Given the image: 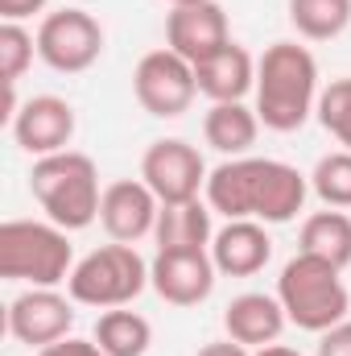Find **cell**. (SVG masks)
<instances>
[{
	"instance_id": "obj_1",
	"label": "cell",
	"mask_w": 351,
	"mask_h": 356,
	"mask_svg": "<svg viewBox=\"0 0 351 356\" xmlns=\"http://www.w3.org/2000/svg\"><path fill=\"white\" fill-rule=\"evenodd\" d=\"M310 178L277 158H223L203 199L223 220H261V224H289L306 207Z\"/></svg>"
},
{
	"instance_id": "obj_2",
	"label": "cell",
	"mask_w": 351,
	"mask_h": 356,
	"mask_svg": "<svg viewBox=\"0 0 351 356\" xmlns=\"http://www.w3.org/2000/svg\"><path fill=\"white\" fill-rule=\"evenodd\" d=\"M257 116L273 133H298L318 108V63L298 42H273L257 58Z\"/></svg>"
},
{
	"instance_id": "obj_3",
	"label": "cell",
	"mask_w": 351,
	"mask_h": 356,
	"mask_svg": "<svg viewBox=\"0 0 351 356\" xmlns=\"http://www.w3.org/2000/svg\"><path fill=\"white\" fill-rule=\"evenodd\" d=\"M29 195L37 199V207L46 211V220H54L67 232H83L99 220V170L87 154L79 149H62L50 158H33L29 170Z\"/></svg>"
},
{
	"instance_id": "obj_4",
	"label": "cell",
	"mask_w": 351,
	"mask_h": 356,
	"mask_svg": "<svg viewBox=\"0 0 351 356\" xmlns=\"http://www.w3.org/2000/svg\"><path fill=\"white\" fill-rule=\"evenodd\" d=\"M285 307V319L302 332H331L335 323H343L351 311V294L343 286V269H335L331 261H318L310 253H298L289 257L281 277H277V290H273Z\"/></svg>"
},
{
	"instance_id": "obj_5",
	"label": "cell",
	"mask_w": 351,
	"mask_h": 356,
	"mask_svg": "<svg viewBox=\"0 0 351 356\" xmlns=\"http://www.w3.org/2000/svg\"><path fill=\"white\" fill-rule=\"evenodd\" d=\"M75 269L71 232L54 220H4L0 224V277L25 286H62Z\"/></svg>"
},
{
	"instance_id": "obj_6",
	"label": "cell",
	"mask_w": 351,
	"mask_h": 356,
	"mask_svg": "<svg viewBox=\"0 0 351 356\" xmlns=\"http://www.w3.org/2000/svg\"><path fill=\"white\" fill-rule=\"evenodd\" d=\"M149 286V261L132 249V245H99L87 257H79L71 277H67V294L79 307L95 311H112V307H128L145 294Z\"/></svg>"
},
{
	"instance_id": "obj_7",
	"label": "cell",
	"mask_w": 351,
	"mask_h": 356,
	"mask_svg": "<svg viewBox=\"0 0 351 356\" xmlns=\"http://www.w3.org/2000/svg\"><path fill=\"white\" fill-rule=\"evenodd\" d=\"M103 54V25L87 8H54L37 25V58L58 75H83Z\"/></svg>"
},
{
	"instance_id": "obj_8",
	"label": "cell",
	"mask_w": 351,
	"mask_h": 356,
	"mask_svg": "<svg viewBox=\"0 0 351 356\" xmlns=\"http://www.w3.org/2000/svg\"><path fill=\"white\" fill-rule=\"evenodd\" d=\"M132 95L137 104L157 116V120H178L182 112H190L194 95H198V79H194V63H186L170 46L149 50L137 71H132Z\"/></svg>"
},
{
	"instance_id": "obj_9",
	"label": "cell",
	"mask_w": 351,
	"mask_h": 356,
	"mask_svg": "<svg viewBox=\"0 0 351 356\" xmlns=\"http://www.w3.org/2000/svg\"><path fill=\"white\" fill-rule=\"evenodd\" d=\"M4 327L17 344L25 348H46L71 336L75 327V298L62 294L58 286H29L8 302Z\"/></svg>"
},
{
	"instance_id": "obj_10",
	"label": "cell",
	"mask_w": 351,
	"mask_h": 356,
	"mask_svg": "<svg viewBox=\"0 0 351 356\" xmlns=\"http://www.w3.org/2000/svg\"><path fill=\"white\" fill-rule=\"evenodd\" d=\"M141 178L149 182V191L162 199V203H186V199H198L207 191V162L203 154L182 141V137H162L145 149L141 158Z\"/></svg>"
},
{
	"instance_id": "obj_11",
	"label": "cell",
	"mask_w": 351,
	"mask_h": 356,
	"mask_svg": "<svg viewBox=\"0 0 351 356\" xmlns=\"http://www.w3.org/2000/svg\"><path fill=\"white\" fill-rule=\"evenodd\" d=\"M219 269L211 249H157L149 261V286L170 307H198L211 298Z\"/></svg>"
},
{
	"instance_id": "obj_12",
	"label": "cell",
	"mask_w": 351,
	"mask_h": 356,
	"mask_svg": "<svg viewBox=\"0 0 351 356\" xmlns=\"http://www.w3.org/2000/svg\"><path fill=\"white\" fill-rule=\"evenodd\" d=\"M75 108L71 99L62 95H29L17 116L8 120V133L12 141L29 154V158H50V154H62L71 149V137H75Z\"/></svg>"
},
{
	"instance_id": "obj_13",
	"label": "cell",
	"mask_w": 351,
	"mask_h": 356,
	"mask_svg": "<svg viewBox=\"0 0 351 356\" xmlns=\"http://www.w3.org/2000/svg\"><path fill=\"white\" fill-rule=\"evenodd\" d=\"M157 216H162V199L149 191L145 178H116V182L103 186L99 224H103V232H108L112 241L137 245V241L153 236Z\"/></svg>"
},
{
	"instance_id": "obj_14",
	"label": "cell",
	"mask_w": 351,
	"mask_h": 356,
	"mask_svg": "<svg viewBox=\"0 0 351 356\" xmlns=\"http://www.w3.org/2000/svg\"><path fill=\"white\" fill-rule=\"evenodd\" d=\"M232 42V25L219 0H198V4H178L166 13V46L182 54L186 63H203L219 54Z\"/></svg>"
},
{
	"instance_id": "obj_15",
	"label": "cell",
	"mask_w": 351,
	"mask_h": 356,
	"mask_svg": "<svg viewBox=\"0 0 351 356\" xmlns=\"http://www.w3.org/2000/svg\"><path fill=\"white\" fill-rule=\"evenodd\" d=\"M273 257V236L261 220H228L211 236V261L223 277H252Z\"/></svg>"
},
{
	"instance_id": "obj_16",
	"label": "cell",
	"mask_w": 351,
	"mask_h": 356,
	"mask_svg": "<svg viewBox=\"0 0 351 356\" xmlns=\"http://www.w3.org/2000/svg\"><path fill=\"white\" fill-rule=\"evenodd\" d=\"M285 307L277 294H264V290H244L228 302L223 311V332L244 344V348H264V344H277L281 332H285Z\"/></svg>"
},
{
	"instance_id": "obj_17",
	"label": "cell",
	"mask_w": 351,
	"mask_h": 356,
	"mask_svg": "<svg viewBox=\"0 0 351 356\" xmlns=\"http://www.w3.org/2000/svg\"><path fill=\"white\" fill-rule=\"evenodd\" d=\"M194 79H198V95H207L211 104H232L257 91V58L240 42H228L219 54L194 67Z\"/></svg>"
},
{
	"instance_id": "obj_18",
	"label": "cell",
	"mask_w": 351,
	"mask_h": 356,
	"mask_svg": "<svg viewBox=\"0 0 351 356\" xmlns=\"http://www.w3.org/2000/svg\"><path fill=\"white\" fill-rule=\"evenodd\" d=\"M257 137H261V116L244 99L211 104L207 116H203V141L223 158H248Z\"/></svg>"
},
{
	"instance_id": "obj_19",
	"label": "cell",
	"mask_w": 351,
	"mask_h": 356,
	"mask_svg": "<svg viewBox=\"0 0 351 356\" xmlns=\"http://www.w3.org/2000/svg\"><path fill=\"white\" fill-rule=\"evenodd\" d=\"M211 203L207 199H186V203H162L153 241L157 249H211L215 224H211Z\"/></svg>"
},
{
	"instance_id": "obj_20",
	"label": "cell",
	"mask_w": 351,
	"mask_h": 356,
	"mask_svg": "<svg viewBox=\"0 0 351 356\" xmlns=\"http://www.w3.org/2000/svg\"><path fill=\"white\" fill-rule=\"evenodd\" d=\"M298 253H310L318 261H331L335 269H348L351 266V216L339 211V207L306 216L302 232H298Z\"/></svg>"
},
{
	"instance_id": "obj_21",
	"label": "cell",
	"mask_w": 351,
	"mask_h": 356,
	"mask_svg": "<svg viewBox=\"0 0 351 356\" xmlns=\"http://www.w3.org/2000/svg\"><path fill=\"white\" fill-rule=\"evenodd\" d=\"M95 344L108 356H145L153 344V323L141 311L112 307L95 319Z\"/></svg>"
},
{
	"instance_id": "obj_22",
	"label": "cell",
	"mask_w": 351,
	"mask_h": 356,
	"mask_svg": "<svg viewBox=\"0 0 351 356\" xmlns=\"http://www.w3.org/2000/svg\"><path fill=\"white\" fill-rule=\"evenodd\" d=\"M289 25L306 42H331L351 25V0H285Z\"/></svg>"
},
{
	"instance_id": "obj_23",
	"label": "cell",
	"mask_w": 351,
	"mask_h": 356,
	"mask_svg": "<svg viewBox=\"0 0 351 356\" xmlns=\"http://www.w3.org/2000/svg\"><path fill=\"white\" fill-rule=\"evenodd\" d=\"M310 191L327 203V207H351V149H335L327 158H318L314 175H310Z\"/></svg>"
},
{
	"instance_id": "obj_24",
	"label": "cell",
	"mask_w": 351,
	"mask_h": 356,
	"mask_svg": "<svg viewBox=\"0 0 351 356\" xmlns=\"http://www.w3.org/2000/svg\"><path fill=\"white\" fill-rule=\"evenodd\" d=\"M37 54V33L21 21H0V83H17Z\"/></svg>"
},
{
	"instance_id": "obj_25",
	"label": "cell",
	"mask_w": 351,
	"mask_h": 356,
	"mask_svg": "<svg viewBox=\"0 0 351 356\" xmlns=\"http://www.w3.org/2000/svg\"><path fill=\"white\" fill-rule=\"evenodd\" d=\"M314 116H318V124H323L343 149H351V75L331 79V83L323 88Z\"/></svg>"
},
{
	"instance_id": "obj_26",
	"label": "cell",
	"mask_w": 351,
	"mask_h": 356,
	"mask_svg": "<svg viewBox=\"0 0 351 356\" xmlns=\"http://www.w3.org/2000/svg\"><path fill=\"white\" fill-rule=\"evenodd\" d=\"M37 356H108V353L95 344V336H91V340H83V336H67V340H58V344L37 348Z\"/></svg>"
},
{
	"instance_id": "obj_27",
	"label": "cell",
	"mask_w": 351,
	"mask_h": 356,
	"mask_svg": "<svg viewBox=\"0 0 351 356\" xmlns=\"http://www.w3.org/2000/svg\"><path fill=\"white\" fill-rule=\"evenodd\" d=\"M318 356H351V319L318 336Z\"/></svg>"
},
{
	"instance_id": "obj_28",
	"label": "cell",
	"mask_w": 351,
	"mask_h": 356,
	"mask_svg": "<svg viewBox=\"0 0 351 356\" xmlns=\"http://www.w3.org/2000/svg\"><path fill=\"white\" fill-rule=\"evenodd\" d=\"M50 0H0V21H25L33 13H42Z\"/></svg>"
},
{
	"instance_id": "obj_29",
	"label": "cell",
	"mask_w": 351,
	"mask_h": 356,
	"mask_svg": "<svg viewBox=\"0 0 351 356\" xmlns=\"http://www.w3.org/2000/svg\"><path fill=\"white\" fill-rule=\"evenodd\" d=\"M194 356H252V348H244V344H236V340L228 336V340H211V344H203Z\"/></svg>"
},
{
	"instance_id": "obj_30",
	"label": "cell",
	"mask_w": 351,
	"mask_h": 356,
	"mask_svg": "<svg viewBox=\"0 0 351 356\" xmlns=\"http://www.w3.org/2000/svg\"><path fill=\"white\" fill-rule=\"evenodd\" d=\"M252 356H302V353L289 348V344H264V348H257Z\"/></svg>"
},
{
	"instance_id": "obj_31",
	"label": "cell",
	"mask_w": 351,
	"mask_h": 356,
	"mask_svg": "<svg viewBox=\"0 0 351 356\" xmlns=\"http://www.w3.org/2000/svg\"><path fill=\"white\" fill-rule=\"evenodd\" d=\"M166 4H170V8H178V4H198V0H166Z\"/></svg>"
}]
</instances>
